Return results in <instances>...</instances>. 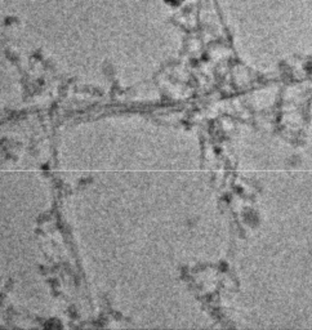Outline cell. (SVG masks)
<instances>
[{"instance_id": "cell-1", "label": "cell", "mask_w": 312, "mask_h": 330, "mask_svg": "<svg viewBox=\"0 0 312 330\" xmlns=\"http://www.w3.org/2000/svg\"><path fill=\"white\" fill-rule=\"evenodd\" d=\"M165 1L170 5H180L183 3V0H165Z\"/></svg>"}]
</instances>
